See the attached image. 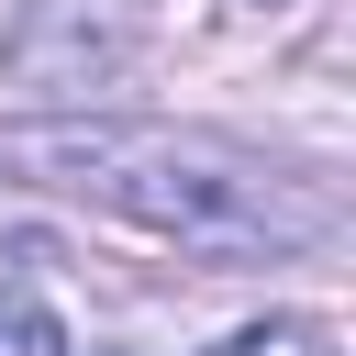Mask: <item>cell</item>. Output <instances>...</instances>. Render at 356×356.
I'll list each match as a JSON object with an SVG mask.
<instances>
[{"instance_id":"6da1fadb","label":"cell","mask_w":356,"mask_h":356,"mask_svg":"<svg viewBox=\"0 0 356 356\" xmlns=\"http://www.w3.org/2000/svg\"><path fill=\"white\" fill-rule=\"evenodd\" d=\"M0 167L33 189H67L89 211H122L167 245H200V256L334 245V189H312V178H289L256 145L200 134V122H33L0 145Z\"/></svg>"},{"instance_id":"7a4b0ae2","label":"cell","mask_w":356,"mask_h":356,"mask_svg":"<svg viewBox=\"0 0 356 356\" xmlns=\"http://www.w3.org/2000/svg\"><path fill=\"white\" fill-rule=\"evenodd\" d=\"M0 356H67L56 312H44V300H22V289H0Z\"/></svg>"},{"instance_id":"3957f363","label":"cell","mask_w":356,"mask_h":356,"mask_svg":"<svg viewBox=\"0 0 356 356\" xmlns=\"http://www.w3.org/2000/svg\"><path fill=\"white\" fill-rule=\"evenodd\" d=\"M211 356H334V334H323V323H245V334L211 345Z\"/></svg>"},{"instance_id":"277c9868","label":"cell","mask_w":356,"mask_h":356,"mask_svg":"<svg viewBox=\"0 0 356 356\" xmlns=\"http://www.w3.org/2000/svg\"><path fill=\"white\" fill-rule=\"evenodd\" d=\"M100 356H134V345H100Z\"/></svg>"}]
</instances>
